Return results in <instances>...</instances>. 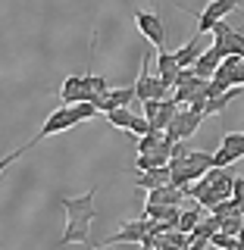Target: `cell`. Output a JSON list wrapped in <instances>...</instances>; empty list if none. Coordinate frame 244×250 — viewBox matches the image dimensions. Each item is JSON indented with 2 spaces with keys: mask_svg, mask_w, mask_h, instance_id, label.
<instances>
[{
  "mask_svg": "<svg viewBox=\"0 0 244 250\" xmlns=\"http://www.w3.org/2000/svg\"><path fill=\"white\" fill-rule=\"evenodd\" d=\"M63 213H66V229H63V238L57 241V247H69V244H88L91 238V222L97 216V207H94V188L82 197H63L60 200Z\"/></svg>",
  "mask_w": 244,
  "mask_h": 250,
  "instance_id": "6da1fadb",
  "label": "cell"
},
{
  "mask_svg": "<svg viewBox=\"0 0 244 250\" xmlns=\"http://www.w3.org/2000/svg\"><path fill=\"white\" fill-rule=\"evenodd\" d=\"M75 125H78V119H75L72 106H66V104H63V106H57V109H53V113H50V116L44 119V125L38 128V135L31 138L28 144H22L19 150H13L10 156H3V160H0V169H6V166H10L13 160H19V156L25 153V150H35V147L41 144V141H47L50 135H60V131H69V128H75Z\"/></svg>",
  "mask_w": 244,
  "mask_h": 250,
  "instance_id": "7a4b0ae2",
  "label": "cell"
},
{
  "mask_svg": "<svg viewBox=\"0 0 244 250\" xmlns=\"http://www.w3.org/2000/svg\"><path fill=\"white\" fill-rule=\"evenodd\" d=\"M238 3H241V0H210V3L203 6L200 13H198V10H188V6H182V10H185V13H191L194 19H198V31L203 35V31H213L229 13L238 10Z\"/></svg>",
  "mask_w": 244,
  "mask_h": 250,
  "instance_id": "3957f363",
  "label": "cell"
},
{
  "mask_svg": "<svg viewBox=\"0 0 244 250\" xmlns=\"http://www.w3.org/2000/svg\"><path fill=\"white\" fill-rule=\"evenodd\" d=\"M154 234V219H138V222H122V229L107 241L104 247H119V244H144Z\"/></svg>",
  "mask_w": 244,
  "mask_h": 250,
  "instance_id": "277c9868",
  "label": "cell"
},
{
  "mask_svg": "<svg viewBox=\"0 0 244 250\" xmlns=\"http://www.w3.org/2000/svg\"><path fill=\"white\" fill-rule=\"evenodd\" d=\"M207 119L203 113H194L191 106H178V113H176V119H172V125L166 128V135L172 141H185V138H191L194 131L200 128V122Z\"/></svg>",
  "mask_w": 244,
  "mask_h": 250,
  "instance_id": "5b68a950",
  "label": "cell"
},
{
  "mask_svg": "<svg viewBox=\"0 0 244 250\" xmlns=\"http://www.w3.org/2000/svg\"><path fill=\"white\" fill-rule=\"evenodd\" d=\"M135 25L141 28V35L151 41V47H156V50H163V47H166V28H163L160 13L135 10Z\"/></svg>",
  "mask_w": 244,
  "mask_h": 250,
  "instance_id": "8992f818",
  "label": "cell"
},
{
  "mask_svg": "<svg viewBox=\"0 0 244 250\" xmlns=\"http://www.w3.org/2000/svg\"><path fill=\"white\" fill-rule=\"evenodd\" d=\"M241 156H244V131H225L222 147L213 153V163L219 169H229L235 160H241Z\"/></svg>",
  "mask_w": 244,
  "mask_h": 250,
  "instance_id": "52a82bcc",
  "label": "cell"
},
{
  "mask_svg": "<svg viewBox=\"0 0 244 250\" xmlns=\"http://www.w3.org/2000/svg\"><path fill=\"white\" fill-rule=\"evenodd\" d=\"M185 197V191L178 185H163L147 191V203H160V207H178V200Z\"/></svg>",
  "mask_w": 244,
  "mask_h": 250,
  "instance_id": "ba28073f",
  "label": "cell"
},
{
  "mask_svg": "<svg viewBox=\"0 0 244 250\" xmlns=\"http://www.w3.org/2000/svg\"><path fill=\"white\" fill-rule=\"evenodd\" d=\"M163 185H172V169L169 166L141 172V175L135 178V188H144V191H154V188H163Z\"/></svg>",
  "mask_w": 244,
  "mask_h": 250,
  "instance_id": "9c48e42d",
  "label": "cell"
},
{
  "mask_svg": "<svg viewBox=\"0 0 244 250\" xmlns=\"http://www.w3.org/2000/svg\"><path fill=\"white\" fill-rule=\"evenodd\" d=\"M82 94H85V75H66V82L60 88V100L66 106H72V104H82Z\"/></svg>",
  "mask_w": 244,
  "mask_h": 250,
  "instance_id": "30bf717a",
  "label": "cell"
},
{
  "mask_svg": "<svg viewBox=\"0 0 244 250\" xmlns=\"http://www.w3.org/2000/svg\"><path fill=\"white\" fill-rule=\"evenodd\" d=\"M200 31H198V35H191V38H188V44L182 47V50H176V57H178V66H182V69H194V62H198L200 60Z\"/></svg>",
  "mask_w": 244,
  "mask_h": 250,
  "instance_id": "8fae6325",
  "label": "cell"
},
{
  "mask_svg": "<svg viewBox=\"0 0 244 250\" xmlns=\"http://www.w3.org/2000/svg\"><path fill=\"white\" fill-rule=\"evenodd\" d=\"M219 66H222V57H219V53L213 50V47H207V50L200 53V60L194 62V72H198L200 78H213Z\"/></svg>",
  "mask_w": 244,
  "mask_h": 250,
  "instance_id": "7c38bea8",
  "label": "cell"
},
{
  "mask_svg": "<svg viewBox=\"0 0 244 250\" xmlns=\"http://www.w3.org/2000/svg\"><path fill=\"white\" fill-rule=\"evenodd\" d=\"M144 216L154 219V222H178V216H182V209L178 207H160V203H147L144 207Z\"/></svg>",
  "mask_w": 244,
  "mask_h": 250,
  "instance_id": "4fadbf2b",
  "label": "cell"
},
{
  "mask_svg": "<svg viewBox=\"0 0 244 250\" xmlns=\"http://www.w3.org/2000/svg\"><path fill=\"white\" fill-rule=\"evenodd\" d=\"M176 113H178V104L176 100H163L160 104V113H156V119H154V128H160V131H166L169 125H172V119H176Z\"/></svg>",
  "mask_w": 244,
  "mask_h": 250,
  "instance_id": "5bb4252c",
  "label": "cell"
},
{
  "mask_svg": "<svg viewBox=\"0 0 244 250\" xmlns=\"http://www.w3.org/2000/svg\"><path fill=\"white\" fill-rule=\"evenodd\" d=\"M135 116L138 113H132L129 106H116L113 113H107V119H110V125H116V128H132V125H135Z\"/></svg>",
  "mask_w": 244,
  "mask_h": 250,
  "instance_id": "9a60e30c",
  "label": "cell"
},
{
  "mask_svg": "<svg viewBox=\"0 0 244 250\" xmlns=\"http://www.w3.org/2000/svg\"><path fill=\"white\" fill-rule=\"evenodd\" d=\"M200 225V209L194 207V209H182V216H178V222H176V229L178 231H185V234H191L194 229Z\"/></svg>",
  "mask_w": 244,
  "mask_h": 250,
  "instance_id": "2e32d148",
  "label": "cell"
},
{
  "mask_svg": "<svg viewBox=\"0 0 244 250\" xmlns=\"http://www.w3.org/2000/svg\"><path fill=\"white\" fill-rule=\"evenodd\" d=\"M166 141V131H160V128H154L151 135H144V138H138V153H151L156 150V147Z\"/></svg>",
  "mask_w": 244,
  "mask_h": 250,
  "instance_id": "e0dca14e",
  "label": "cell"
},
{
  "mask_svg": "<svg viewBox=\"0 0 244 250\" xmlns=\"http://www.w3.org/2000/svg\"><path fill=\"white\" fill-rule=\"evenodd\" d=\"M110 97H113L116 106H132V100H138V91H135V84H129V88H113Z\"/></svg>",
  "mask_w": 244,
  "mask_h": 250,
  "instance_id": "ac0fdd59",
  "label": "cell"
},
{
  "mask_svg": "<svg viewBox=\"0 0 244 250\" xmlns=\"http://www.w3.org/2000/svg\"><path fill=\"white\" fill-rule=\"evenodd\" d=\"M232 197L244 203V175H235V185H232Z\"/></svg>",
  "mask_w": 244,
  "mask_h": 250,
  "instance_id": "d6986e66",
  "label": "cell"
},
{
  "mask_svg": "<svg viewBox=\"0 0 244 250\" xmlns=\"http://www.w3.org/2000/svg\"><path fill=\"white\" fill-rule=\"evenodd\" d=\"M94 250H107V247H94Z\"/></svg>",
  "mask_w": 244,
  "mask_h": 250,
  "instance_id": "ffe728a7",
  "label": "cell"
}]
</instances>
